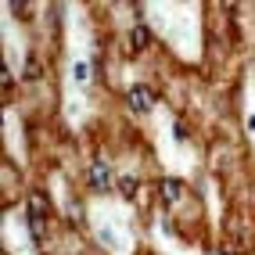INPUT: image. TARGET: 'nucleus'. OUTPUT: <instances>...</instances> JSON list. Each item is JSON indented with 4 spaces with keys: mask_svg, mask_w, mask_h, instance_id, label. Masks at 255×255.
I'll return each mask as SVG.
<instances>
[{
    "mask_svg": "<svg viewBox=\"0 0 255 255\" xmlns=\"http://www.w3.org/2000/svg\"><path fill=\"white\" fill-rule=\"evenodd\" d=\"M129 108H133V112H151V108H155L151 90H147V87H133V90H129Z\"/></svg>",
    "mask_w": 255,
    "mask_h": 255,
    "instance_id": "obj_1",
    "label": "nucleus"
},
{
    "mask_svg": "<svg viewBox=\"0 0 255 255\" xmlns=\"http://www.w3.org/2000/svg\"><path fill=\"white\" fill-rule=\"evenodd\" d=\"M29 230H32L36 241H43V216H32V212H29Z\"/></svg>",
    "mask_w": 255,
    "mask_h": 255,
    "instance_id": "obj_6",
    "label": "nucleus"
},
{
    "mask_svg": "<svg viewBox=\"0 0 255 255\" xmlns=\"http://www.w3.org/2000/svg\"><path fill=\"white\" fill-rule=\"evenodd\" d=\"M129 43H133V50H144L147 43H151V32H147V25H137L129 32Z\"/></svg>",
    "mask_w": 255,
    "mask_h": 255,
    "instance_id": "obj_3",
    "label": "nucleus"
},
{
    "mask_svg": "<svg viewBox=\"0 0 255 255\" xmlns=\"http://www.w3.org/2000/svg\"><path fill=\"white\" fill-rule=\"evenodd\" d=\"M40 76V65H36V58H29L25 61V79H36Z\"/></svg>",
    "mask_w": 255,
    "mask_h": 255,
    "instance_id": "obj_8",
    "label": "nucleus"
},
{
    "mask_svg": "<svg viewBox=\"0 0 255 255\" xmlns=\"http://www.w3.org/2000/svg\"><path fill=\"white\" fill-rule=\"evenodd\" d=\"M119 191H123L126 198H137V180H133V176H123V183H119Z\"/></svg>",
    "mask_w": 255,
    "mask_h": 255,
    "instance_id": "obj_7",
    "label": "nucleus"
},
{
    "mask_svg": "<svg viewBox=\"0 0 255 255\" xmlns=\"http://www.w3.org/2000/svg\"><path fill=\"white\" fill-rule=\"evenodd\" d=\"M29 212L32 216H47V198L43 194H29Z\"/></svg>",
    "mask_w": 255,
    "mask_h": 255,
    "instance_id": "obj_5",
    "label": "nucleus"
},
{
    "mask_svg": "<svg viewBox=\"0 0 255 255\" xmlns=\"http://www.w3.org/2000/svg\"><path fill=\"white\" fill-rule=\"evenodd\" d=\"M162 194H165L169 205H176L180 201V180H162Z\"/></svg>",
    "mask_w": 255,
    "mask_h": 255,
    "instance_id": "obj_4",
    "label": "nucleus"
},
{
    "mask_svg": "<svg viewBox=\"0 0 255 255\" xmlns=\"http://www.w3.org/2000/svg\"><path fill=\"white\" fill-rule=\"evenodd\" d=\"M90 183H94V191H108V187H112V176H108V165L105 162H94L90 165Z\"/></svg>",
    "mask_w": 255,
    "mask_h": 255,
    "instance_id": "obj_2",
    "label": "nucleus"
}]
</instances>
